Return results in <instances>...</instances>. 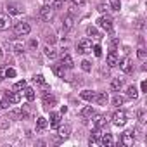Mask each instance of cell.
Returning a JSON list of instances; mask_svg holds the SVG:
<instances>
[{
  "label": "cell",
  "mask_w": 147,
  "mask_h": 147,
  "mask_svg": "<svg viewBox=\"0 0 147 147\" xmlns=\"http://www.w3.org/2000/svg\"><path fill=\"white\" fill-rule=\"evenodd\" d=\"M30 31H31V28H30L28 23H18V24L14 26V33H16V36H28Z\"/></svg>",
  "instance_id": "cell-1"
},
{
  "label": "cell",
  "mask_w": 147,
  "mask_h": 147,
  "mask_svg": "<svg viewBox=\"0 0 147 147\" xmlns=\"http://www.w3.org/2000/svg\"><path fill=\"white\" fill-rule=\"evenodd\" d=\"M76 49H78V54H90L92 52V42L88 38H83V40L78 42Z\"/></svg>",
  "instance_id": "cell-2"
},
{
  "label": "cell",
  "mask_w": 147,
  "mask_h": 147,
  "mask_svg": "<svg viewBox=\"0 0 147 147\" xmlns=\"http://www.w3.org/2000/svg\"><path fill=\"white\" fill-rule=\"evenodd\" d=\"M113 125L116 126H125L126 125V113L125 111H116L113 114Z\"/></svg>",
  "instance_id": "cell-3"
},
{
  "label": "cell",
  "mask_w": 147,
  "mask_h": 147,
  "mask_svg": "<svg viewBox=\"0 0 147 147\" xmlns=\"http://www.w3.org/2000/svg\"><path fill=\"white\" fill-rule=\"evenodd\" d=\"M52 16H54V9H52V5L45 4V5L40 9V19H43V21H50Z\"/></svg>",
  "instance_id": "cell-4"
},
{
  "label": "cell",
  "mask_w": 147,
  "mask_h": 147,
  "mask_svg": "<svg viewBox=\"0 0 147 147\" xmlns=\"http://www.w3.org/2000/svg\"><path fill=\"white\" fill-rule=\"evenodd\" d=\"M118 64H119L121 71H123V73H126V75H130V73L133 71V62H131V59H130V57H125V59H123V61H119Z\"/></svg>",
  "instance_id": "cell-5"
},
{
  "label": "cell",
  "mask_w": 147,
  "mask_h": 147,
  "mask_svg": "<svg viewBox=\"0 0 147 147\" xmlns=\"http://www.w3.org/2000/svg\"><path fill=\"white\" fill-rule=\"evenodd\" d=\"M97 24H99L102 30H106V31H111V30H113V19H111L109 16H102V18H99Z\"/></svg>",
  "instance_id": "cell-6"
},
{
  "label": "cell",
  "mask_w": 147,
  "mask_h": 147,
  "mask_svg": "<svg viewBox=\"0 0 147 147\" xmlns=\"http://www.w3.org/2000/svg\"><path fill=\"white\" fill-rule=\"evenodd\" d=\"M61 64H62L66 69H71L73 66H75V62H73V57H71L67 52H62V54H61Z\"/></svg>",
  "instance_id": "cell-7"
},
{
  "label": "cell",
  "mask_w": 147,
  "mask_h": 147,
  "mask_svg": "<svg viewBox=\"0 0 147 147\" xmlns=\"http://www.w3.org/2000/svg\"><path fill=\"white\" fill-rule=\"evenodd\" d=\"M99 137H100V138H99V144H100V145L111 147V145L114 144V140H113V135H111V133H100Z\"/></svg>",
  "instance_id": "cell-8"
},
{
  "label": "cell",
  "mask_w": 147,
  "mask_h": 147,
  "mask_svg": "<svg viewBox=\"0 0 147 147\" xmlns=\"http://www.w3.org/2000/svg\"><path fill=\"white\" fill-rule=\"evenodd\" d=\"M5 99H7L11 104H19V102H21L19 92H9V90H5Z\"/></svg>",
  "instance_id": "cell-9"
},
{
  "label": "cell",
  "mask_w": 147,
  "mask_h": 147,
  "mask_svg": "<svg viewBox=\"0 0 147 147\" xmlns=\"http://www.w3.org/2000/svg\"><path fill=\"white\" fill-rule=\"evenodd\" d=\"M125 147H130V145H133V131H125L123 135H121V140H119Z\"/></svg>",
  "instance_id": "cell-10"
},
{
  "label": "cell",
  "mask_w": 147,
  "mask_h": 147,
  "mask_svg": "<svg viewBox=\"0 0 147 147\" xmlns=\"http://www.w3.org/2000/svg\"><path fill=\"white\" fill-rule=\"evenodd\" d=\"M55 104H57V99L54 95H49V94L43 95V106H45V109H52Z\"/></svg>",
  "instance_id": "cell-11"
},
{
  "label": "cell",
  "mask_w": 147,
  "mask_h": 147,
  "mask_svg": "<svg viewBox=\"0 0 147 147\" xmlns=\"http://www.w3.org/2000/svg\"><path fill=\"white\" fill-rule=\"evenodd\" d=\"M107 66L109 67H114V66H118V62H119V59H118V55H116V52L114 50H111L109 54H107Z\"/></svg>",
  "instance_id": "cell-12"
},
{
  "label": "cell",
  "mask_w": 147,
  "mask_h": 147,
  "mask_svg": "<svg viewBox=\"0 0 147 147\" xmlns=\"http://www.w3.org/2000/svg\"><path fill=\"white\" fill-rule=\"evenodd\" d=\"M99 106H106L107 104V100H109V95H107V92H100V94H95V99H94Z\"/></svg>",
  "instance_id": "cell-13"
},
{
  "label": "cell",
  "mask_w": 147,
  "mask_h": 147,
  "mask_svg": "<svg viewBox=\"0 0 147 147\" xmlns=\"http://www.w3.org/2000/svg\"><path fill=\"white\" fill-rule=\"evenodd\" d=\"M7 12H9V16H11V14H12V16H18V14L23 12V7L18 5V4H7Z\"/></svg>",
  "instance_id": "cell-14"
},
{
  "label": "cell",
  "mask_w": 147,
  "mask_h": 147,
  "mask_svg": "<svg viewBox=\"0 0 147 147\" xmlns=\"http://www.w3.org/2000/svg\"><path fill=\"white\" fill-rule=\"evenodd\" d=\"M11 26V18L7 14H0V31H4Z\"/></svg>",
  "instance_id": "cell-15"
},
{
  "label": "cell",
  "mask_w": 147,
  "mask_h": 147,
  "mask_svg": "<svg viewBox=\"0 0 147 147\" xmlns=\"http://www.w3.org/2000/svg\"><path fill=\"white\" fill-rule=\"evenodd\" d=\"M59 125H61V114L59 113H50V126L59 128Z\"/></svg>",
  "instance_id": "cell-16"
},
{
  "label": "cell",
  "mask_w": 147,
  "mask_h": 147,
  "mask_svg": "<svg viewBox=\"0 0 147 147\" xmlns=\"http://www.w3.org/2000/svg\"><path fill=\"white\" fill-rule=\"evenodd\" d=\"M47 125H49L47 118H43V116L36 118V131H42V130H45V128H47Z\"/></svg>",
  "instance_id": "cell-17"
},
{
  "label": "cell",
  "mask_w": 147,
  "mask_h": 147,
  "mask_svg": "<svg viewBox=\"0 0 147 147\" xmlns=\"http://www.w3.org/2000/svg\"><path fill=\"white\" fill-rule=\"evenodd\" d=\"M121 87H123V80H121V78H114V80L111 82V90H113V92H119Z\"/></svg>",
  "instance_id": "cell-18"
},
{
  "label": "cell",
  "mask_w": 147,
  "mask_h": 147,
  "mask_svg": "<svg viewBox=\"0 0 147 147\" xmlns=\"http://www.w3.org/2000/svg\"><path fill=\"white\" fill-rule=\"evenodd\" d=\"M24 95H26V99L31 102V100H35L36 99V94H35V88H31V87H24Z\"/></svg>",
  "instance_id": "cell-19"
},
{
  "label": "cell",
  "mask_w": 147,
  "mask_h": 147,
  "mask_svg": "<svg viewBox=\"0 0 147 147\" xmlns=\"http://www.w3.org/2000/svg\"><path fill=\"white\" fill-rule=\"evenodd\" d=\"M54 73H55L59 78H64V76H66V67H64L62 64H55V66H54Z\"/></svg>",
  "instance_id": "cell-20"
},
{
  "label": "cell",
  "mask_w": 147,
  "mask_h": 147,
  "mask_svg": "<svg viewBox=\"0 0 147 147\" xmlns=\"http://www.w3.org/2000/svg\"><path fill=\"white\" fill-rule=\"evenodd\" d=\"M80 95H82L83 100H88V102H92V100L95 99V92H92V90H83Z\"/></svg>",
  "instance_id": "cell-21"
},
{
  "label": "cell",
  "mask_w": 147,
  "mask_h": 147,
  "mask_svg": "<svg viewBox=\"0 0 147 147\" xmlns=\"http://www.w3.org/2000/svg\"><path fill=\"white\" fill-rule=\"evenodd\" d=\"M80 116H82V118H92V116H94V109H92V106L83 107V109L80 111Z\"/></svg>",
  "instance_id": "cell-22"
},
{
  "label": "cell",
  "mask_w": 147,
  "mask_h": 147,
  "mask_svg": "<svg viewBox=\"0 0 147 147\" xmlns=\"http://www.w3.org/2000/svg\"><path fill=\"white\" fill-rule=\"evenodd\" d=\"M69 133H71V126H69V125H64V126L59 128V135H61V138H67Z\"/></svg>",
  "instance_id": "cell-23"
},
{
  "label": "cell",
  "mask_w": 147,
  "mask_h": 147,
  "mask_svg": "<svg viewBox=\"0 0 147 147\" xmlns=\"http://www.w3.org/2000/svg\"><path fill=\"white\" fill-rule=\"evenodd\" d=\"M126 95H128L130 99H137V97H138V90L135 88V85H130V87L126 88Z\"/></svg>",
  "instance_id": "cell-24"
},
{
  "label": "cell",
  "mask_w": 147,
  "mask_h": 147,
  "mask_svg": "<svg viewBox=\"0 0 147 147\" xmlns=\"http://www.w3.org/2000/svg\"><path fill=\"white\" fill-rule=\"evenodd\" d=\"M73 23H75V18H73L71 14H67L66 19H64V30H66V31L71 30V28H73Z\"/></svg>",
  "instance_id": "cell-25"
},
{
  "label": "cell",
  "mask_w": 147,
  "mask_h": 147,
  "mask_svg": "<svg viewBox=\"0 0 147 147\" xmlns=\"http://www.w3.org/2000/svg\"><path fill=\"white\" fill-rule=\"evenodd\" d=\"M43 50H45V55H47V57H50V59H55L57 52H55V50H54L52 47H49V45H47V47H45Z\"/></svg>",
  "instance_id": "cell-26"
},
{
  "label": "cell",
  "mask_w": 147,
  "mask_h": 147,
  "mask_svg": "<svg viewBox=\"0 0 147 147\" xmlns=\"http://www.w3.org/2000/svg\"><path fill=\"white\" fill-rule=\"evenodd\" d=\"M16 76V69L14 67H7L4 71V78H14Z\"/></svg>",
  "instance_id": "cell-27"
},
{
  "label": "cell",
  "mask_w": 147,
  "mask_h": 147,
  "mask_svg": "<svg viewBox=\"0 0 147 147\" xmlns=\"http://www.w3.org/2000/svg\"><path fill=\"white\" fill-rule=\"evenodd\" d=\"M123 104H125V97H121V95H116V97L113 99V106L119 107V106H123Z\"/></svg>",
  "instance_id": "cell-28"
},
{
  "label": "cell",
  "mask_w": 147,
  "mask_h": 147,
  "mask_svg": "<svg viewBox=\"0 0 147 147\" xmlns=\"http://www.w3.org/2000/svg\"><path fill=\"white\" fill-rule=\"evenodd\" d=\"M87 33H88V36L99 38V31H97V28H94V26H88V28H87Z\"/></svg>",
  "instance_id": "cell-29"
},
{
  "label": "cell",
  "mask_w": 147,
  "mask_h": 147,
  "mask_svg": "<svg viewBox=\"0 0 147 147\" xmlns=\"http://www.w3.org/2000/svg\"><path fill=\"white\" fill-rule=\"evenodd\" d=\"M33 82L38 83V85H43V83H45V78H43V75H35V76H33Z\"/></svg>",
  "instance_id": "cell-30"
},
{
  "label": "cell",
  "mask_w": 147,
  "mask_h": 147,
  "mask_svg": "<svg viewBox=\"0 0 147 147\" xmlns=\"http://www.w3.org/2000/svg\"><path fill=\"white\" fill-rule=\"evenodd\" d=\"M137 116H138V121H140V123H145V121H147V116H145V111H144V109H140V111L137 113Z\"/></svg>",
  "instance_id": "cell-31"
},
{
  "label": "cell",
  "mask_w": 147,
  "mask_h": 147,
  "mask_svg": "<svg viewBox=\"0 0 147 147\" xmlns=\"http://www.w3.org/2000/svg\"><path fill=\"white\" fill-rule=\"evenodd\" d=\"M92 50H94V54H95L97 57H100V55H102V47H100V45H94V47H92Z\"/></svg>",
  "instance_id": "cell-32"
},
{
  "label": "cell",
  "mask_w": 147,
  "mask_h": 147,
  "mask_svg": "<svg viewBox=\"0 0 147 147\" xmlns=\"http://www.w3.org/2000/svg\"><path fill=\"white\" fill-rule=\"evenodd\" d=\"M26 85H28V83H26L24 80H21V82H18V83L14 85V88H16V90H24V87H26Z\"/></svg>",
  "instance_id": "cell-33"
},
{
  "label": "cell",
  "mask_w": 147,
  "mask_h": 147,
  "mask_svg": "<svg viewBox=\"0 0 147 147\" xmlns=\"http://www.w3.org/2000/svg\"><path fill=\"white\" fill-rule=\"evenodd\" d=\"M111 9H113V11H119V9H121L119 0H111Z\"/></svg>",
  "instance_id": "cell-34"
},
{
  "label": "cell",
  "mask_w": 147,
  "mask_h": 147,
  "mask_svg": "<svg viewBox=\"0 0 147 147\" xmlns=\"http://www.w3.org/2000/svg\"><path fill=\"white\" fill-rule=\"evenodd\" d=\"M82 69L88 73V71L92 69V66H90V62H88V61H82Z\"/></svg>",
  "instance_id": "cell-35"
},
{
  "label": "cell",
  "mask_w": 147,
  "mask_h": 147,
  "mask_svg": "<svg viewBox=\"0 0 147 147\" xmlns=\"http://www.w3.org/2000/svg\"><path fill=\"white\" fill-rule=\"evenodd\" d=\"M62 7V0H54L52 2V9H61Z\"/></svg>",
  "instance_id": "cell-36"
},
{
  "label": "cell",
  "mask_w": 147,
  "mask_h": 147,
  "mask_svg": "<svg viewBox=\"0 0 147 147\" xmlns=\"http://www.w3.org/2000/svg\"><path fill=\"white\" fill-rule=\"evenodd\" d=\"M45 40H47L49 43H54V42H55V35H52V33H47V36H45Z\"/></svg>",
  "instance_id": "cell-37"
},
{
  "label": "cell",
  "mask_w": 147,
  "mask_h": 147,
  "mask_svg": "<svg viewBox=\"0 0 147 147\" xmlns=\"http://www.w3.org/2000/svg\"><path fill=\"white\" fill-rule=\"evenodd\" d=\"M137 54H138V57H140V59H145V49H144V47H138Z\"/></svg>",
  "instance_id": "cell-38"
},
{
  "label": "cell",
  "mask_w": 147,
  "mask_h": 147,
  "mask_svg": "<svg viewBox=\"0 0 147 147\" xmlns=\"http://www.w3.org/2000/svg\"><path fill=\"white\" fill-rule=\"evenodd\" d=\"M14 50L16 52H23L24 50V45L23 43H14Z\"/></svg>",
  "instance_id": "cell-39"
},
{
  "label": "cell",
  "mask_w": 147,
  "mask_h": 147,
  "mask_svg": "<svg viewBox=\"0 0 147 147\" xmlns=\"http://www.w3.org/2000/svg\"><path fill=\"white\" fill-rule=\"evenodd\" d=\"M0 106H2V109H9V106H11V102L5 99V100H0Z\"/></svg>",
  "instance_id": "cell-40"
},
{
  "label": "cell",
  "mask_w": 147,
  "mask_h": 147,
  "mask_svg": "<svg viewBox=\"0 0 147 147\" xmlns=\"http://www.w3.org/2000/svg\"><path fill=\"white\" fill-rule=\"evenodd\" d=\"M71 2H73V5H78L80 7V5H83L87 2V0H71Z\"/></svg>",
  "instance_id": "cell-41"
},
{
  "label": "cell",
  "mask_w": 147,
  "mask_h": 147,
  "mask_svg": "<svg viewBox=\"0 0 147 147\" xmlns=\"http://www.w3.org/2000/svg\"><path fill=\"white\" fill-rule=\"evenodd\" d=\"M30 47H31V49H36V47H38V42H36V40H31V42H30Z\"/></svg>",
  "instance_id": "cell-42"
},
{
  "label": "cell",
  "mask_w": 147,
  "mask_h": 147,
  "mask_svg": "<svg viewBox=\"0 0 147 147\" xmlns=\"http://www.w3.org/2000/svg\"><path fill=\"white\" fill-rule=\"evenodd\" d=\"M140 88H142V92H147V82H142L140 83Z\"/></svg>",
  "instance_id": "cell-43"
},
{
  "label": "cell",
  "mask_w": 147,
  "mask_h": 147,
  "mask_svg": "<svg viewBox=\"0 0 147 147\" xmlns=\"http://www.w3.org/2000/svg\"><path fill=\"white\" fill-rule=\"evenodd\" d=\"M111 43H113V47H118V45H119V40H118V38H113Z\"/></svg>",
  "instance_id": "cell-44"
},
{
  "label": "cell",
  "mask_w": 147,
  "mask_h": 147,
  "mask_svg": "<svg viewBox=\"0 0 147 147\" xmlns=\"http://www.w3.org/2000/svg\"><path fill=\"white\" fill-rule=\"evenodd\" d=\"M97 9H99V12H106V9H107V7H106V5H99Z\"/></svg>",
  "instance_id": "cell-45"
},
{
  "label": "cell",
  "mask_w": 147,
  "mask_h": 147,
  "mask_svg": "<svg viewBox=\"0 0 147 147\" xmlns=\"http://www.w3.org/2000/svg\"><path fill=\"white\" fill-rule=\"evenodd\" d=\"M2 80H4V69L0 67V82H2Z\"/></svg>",
  "instance_id": "cell-46"
},
{
  "label": "cell",
  "mask_w": 147,
  "mask_h": 147,
  "mask_svg": "<svg viewBox=\"0 0 147 147\" xmlns=\"http://www.w3.org/2000/svg\"><path fill=\"white\" fill-rule=\"evenodd\" d=\"M66 111H67V107H66V106H62V107H61V114H64Z\"/></svg>",
  "instance_id": "cell-47"
},
{
  "label": "cell",
  "mask_w": 147,
  "mask_h": 147,
  "mask_svg": "<svg viewBox=\"0 0 147 147\" xmlns=\"http://www.w3.org/2000/svg\"><path fill=\"white\" fill-rule=\"evenodd\" d=\"M2 55H4V52H2V49H0V57H2Z\"/></svg>",
  "instance_id": "cell-48"
},
{
  "label": "cell",
  "mask_w": 147,
  "mask_h": 147,
  "mask_svg": "<svg viewBox=\"0 0 147 147\" xmlns=\"http://www.w3.org/2000/svg\"><path fill=\"white\" fill-rule=\"evenodd\" d=\"M0 111H2V106H0Z\"/></svg>",
  "instance_id": "cell-49"
},
{
  "label": "cell",
  "mask_w": 147,
  "mask_h": 147,
  "mask_svg": "<svg viewBox=\"0 0 147 147\" xmlns=\"http://www.w3.org/2000/svg\"><path fill=\"white\" fill-rule=\"evenodd\" d=\"M45 2H47V0H45Z\"/></svg>",
  "instance_id": "cell-50"
}]
</instances>
